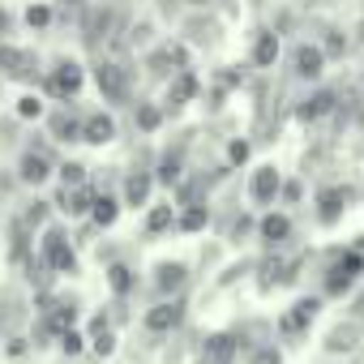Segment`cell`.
Masks as SVG:
<instances>
[{"instance_id": "5b68a950", "label": "cell", "mask_w": 364, "mask_h": 364, "mask_svg": "<svg viewBox=\"0 0 364 364\" xmlns=\"http://www.w3.org/2000/svg\"><path fill=\"white\" fill-rule=\"evenodd\" d=\"M35 82L43 77L39 69V56L31 48H18V43H0V82Z\"/></svg>"}, {"instance_id": "4dcf8cb0", "label": "cell", "mask_w": 364, "mask_h": 364, "mask_svg": "<svg viewBox=\"0 0 364 364\" xmlns=\"http://www.w3.org/2000/svg\"><path fill=\"white\" fill-rule=\"evenodd\" d=\"M107 287L116 291V300H124V296L137 291V274H133L124 262H112V266H107Z\"/></svg>"}, {"instance_id": "9a60e30c", "label": "cell", "mask_w": 364, "mask_h": 364, "mask_svg": "<svg viewBox=\"0 0 364 364\" xmlns=\"http://www.w3.org/2000/svg\"><path fill=\"white\" fill-rule=\"evenodd\" d=\"M326 65H330V60H326V52L317 48V39H313V43L304 39V43L291 48V73H296L300 82H321V77H326Z\"/></svg>"}, {"instance_id": "cb8c5ba5", "label": "cell", "mask_w": 364, "mask_h": 364, "mask_svg": "<svg viewBox=\"0 0 364 364\" xmlns=\"http://www.w3.org/2000/svg\"><path fill=\"white\" fill-rule=\"evenodd\" d=\"M317 48L326 52V60H343V56L351 52V31H343V26H326L321 39H317Z\"/></svg>"}, {"instance_id": "4fadbf2b", "label": "cell", "mask_w": 364, "mask_h": 364, "mask_svg": "<svg viewBox=\"0 0 364 364\" xmlns=\"http://www.w3.org/2000/svg\"><path fill=\"white\" fill-rule=\"evenodd\" d=\"M321 347H326V355H355V351L364 347V326H360L355 317H343V321H334V326L326 330Z\"/></svg>"}, {"instance_id": "f35d334b", "label": "cell", "mask_w": 364, "mask_h": 364, "mask_svg": "<svg viewBox=\"0 0 364 364\" xmlns=\"http://www.w3.org/2000/svg\"><path fill=\"white\" fill-rule=\"evenodd\" d=\"M249 232H257V219H253V215H236V219H232V228H228V240L236 245V240H245Z\"/></svg>"}, {"instance_id": "b9f144b4", "label": "cell", "mask_w": 364, "mask_h": 364, "mask_svg": "<svg viewBox=\"0 0 364 364\" xmlns=\"http://www.w3.org/2000/svg\"><path fill=\"white\" fill-rule=\"evenodd\" d=\"M351 48H360V52H364V22H360V26L351 31Z\"/></svg>"}, {"instance_id": "ba28073f", "label": "cell", "mask_w": 364, "mask_h": 364, "mask_svg": "<svg viewBox=\"0 0 364 364\" xmlns=\"http://www.w3.org/2000/svg\"><path fill=\"white\" fill-rule=\"evenodd\" d=\"M18 185H26V189H43L48 180L56 176V159L48 154V150H35V146H26L22 154H18Z\"/></svg>"}, {"instance_id": "d6986e66", "label": "cell", "mask_w": 364, "mask_h": 364, "mask_svg": "<svg viewBox=\"0 0 364 364\" xmlns=\"http://www.w3.org/2000/svg\"><path fill=\"white\" fill-rule=\"evenodd\" d=\"M86 343H90V351H95L99 360L116 355V326H112L107 313H95V317H90V326H86Z\"/></svg>"}, {"instance_id": "603a6c76", "label": "cell", "mask_w": 364, "mask_h": 364, "mask_svg": "<svg viewBox=\"0 0 364 364\" xmlns=\"http://www.w3.org/2000/svg\"><path fill=\"white\" fill-rule=\"evenodd\" d=\"M176 219H180V206H171V202H150V206H146V236H167V232H176Z\"/></svg>"}, {"instance_id": "30bf717a", "label": "cell", "mask_w": 364, "mask_h": 364, "mask_svg": "<svg viewBox=\"0 0 364 364\" xmlns=\"http://www.w3.org/2000/svg\"><path fill=\"white\" fill-rule=\"evenodd\" d=\"M95 86L103 95V103H129L133 86H129V69L120 60H99L95 65Z\"/></svg>"}, {"instance_id": "6da1fadb", "label": "cell", "mask_w": 364, "mask_h": 364, "mask_svg": "<svg viewBox=\"0 0 364 364\" xmlns=\"http://www.w3.org/2000/svg\"><path fill=\"white\" fill-rule=\"evenodd\" d=\"M364 274V253L360 249H338L330 257V266L321 270V300H343L351 296L355 279Z\"/></svg>"}, {"instance_id": "83f0119b", "label": "cell", "mask_w": 364, "mask_h": 364, "mask_svg": "<svg viewBox=\"0 0 364 364\" xmlns=\"http://www.w3.org/2000/svg\"><path fill=\"white\" fill-rule=\"evenodd\" d=\"M210 223V206L206 202H185L180 206V219H176V232H202Z\"/></svg>"}, {"instance_id": "ac0fdd59", "label": "cell", "mask_w": 364, "mask_h": 364, "mask_svg": "<svg viewBox=\"0 0 364 364\" xmlns=\"http://www.w3.org/2000/svg\"><path fill=\"white\" fill-rule=\"evenodd\" d=\"M291 215L287 210H262L257 215V240L262 245H270V249H279V245H287L291 240Z\"/></svg>"}, {"instance_id": "836d02e7", "label": "cell", "mask_w": 364, "mask_h": 364, "mask_svg": "<svg viewBox=\"0 0 364 364\" xmlns=\"http://www.w3.org/2000/svg\"><path fill=\"white\" fill-rule=\"evenodd\" d=\"M52 5H48V0H31V5H26V14H22V22L31 26V31H48L52 26Z\"/></svg>"}, {"instance_id": "7402d4cb", "label": "cell", "mask_w": 364, "mask_h": 364, "mask_svg": "<svg viewBox=\"0 0 364 364\" xmlns=\"http://www.w3.org/2000/svg\"><path fill=\"white\" fill-rule=\"evenodd\" d=\"M279 56H283V39H279V31H262V35L253 39V48H249V60H253L257 69H274Z\"/></svg>"}, {"instance_id": "8fae6325", "label": "cell", "mask_w": 364, "mask_h": 364, "mask_svg": "<svg viewBox=\"0 0 364 364\" xmlns=\"http://www.w3.org/2000/svg\"><path fill=\"white\" fill-rule=\"evenodd\" d=\"M219 35H223V22L210 9H193L185 22H180V39H185L189 48H215Z\"/></svg>"}, {"instance_id": "e0dca14e", "label": "cell", "mask_w": 364, "mask_h": 364, "mask_svg": "<svg viewBox=\"0 0 364 364\" xmlns=\"http://www.w3.org/2000/svg\"><path fill=\"white\" fill-rule=\"evenodd\" d=\"M116 137H120V124H116L112 112L99 107V112H86V116H82V141H86V146H112Z\"/></svg>"}, {"instance_id": "52a82bcc", "label": "cell", "mask_w": 364, "mask_h": 364, "mask_svg": "<svg viewBox=\"0 0 364 364\" xmlns=\"http://www.w3.org/2000/svg\"><path fill=\"white\" fill-rule=\"evenodd\" d=\"M321 313V296H300L279 321H274V330L287 338V343H300L304 334H309V326H313V317Z\"/></svg>"}, {"instance_id": "74e56055", "label": "cell", "mask_w": 364, "mask_h": 364, "mask_svg": "<svg viewBox=\"0 0 364 364\" xmlns=\"http://www.w3.org/2000/svg\"><path fill=\"white\" fill-rule=\"evenodd\" d=\"M150 39H154V26L141 18V22H129V48H150Z\"/></svg>"}, {"instance_id": "1f68e13d", "label": "cell", "mask_w": 364, "mask_h": 364, "mask_svg": "<svg viewBox=\"0 0 364 364\" xmlns=\"http://www.w3.org/2000/svg\"><path fill=\"white\" fill-rule=\"evenodd\" d=\"M154 171V180H159V185H180V176H185V163H180V154H163L159 159V167H150Z\"/></svg>"}, {"instance_id": "5bb4252c", "label": "cell", "mask_w": 364, "mask_h": 364, "mask_svg": "<svg viewBox=\"0 0 364 364\" xmlns=\"http://www.w3.org/2000/svg\"><path fill=\"white\" fill-rule=\"evenodd\" d=\"M90 202H95L90 185H60L56 198H52V210L65 215L69 223H77V219H90Z\"/></svg>"}, {"instance_id": "484cf974", "label": "cell", "mask_w": 364, "mask_h": 364, "mask_svg": "<svg viewBox=\"0 0 364 364\" xmlns=\"http://www.w3.org/2000/svg\"><path fill=\"white\" fill-rule=\"evenodd\" d=\"M14 116H18L22 124H39V120L48 116V95H35V90H26V95L14 103Z\"/></svg>"}, {"instance_id": "ffe728a7", "label": "cell", "mask_w": 364, "mask_h": 364, "mask_svg": "<svg viewBox=\"0 0 364 364\" xmlns=\"http://www.w3.org/2000/svg\"><path fill=\"white\" fill-rule=\"evenodd\" d=\"M48 120V133H52V141H82V116H73L69 107H56V112H48L43 116Z\"/></svg>"}, {"instance_id": "7c38bea8", "label": "cell", "mask_w": 364, "mask_h": 364, "mask_svg": "<svg viewBox=\"0 0 364 364\" xmlns=\"http://www.w3.org/2000/svg\"><path fill=\"white\" fill-rule=\"evenodd\" d=\"M180 321H185V300H180V296H176V300H154V304L146 309V317H141L146 334H154V338L176 334Z\"/></svg>"}, {"instance_id": "44dd1931", "label": "cell", "mask_w": 364, "mask_h": 364, "mask_svg": "<svg viewBox=\"0 0 364 364\" xmlns=\"http://www.w3.org/2000/svg\"><path fill=\"white\" fill-rule=\"evenodd\" d=\"M120 210H124V202H120V193H95V202H90V223L99 228V232H107V228H116L120 223Z\"/></svg>"}, {"instance_id": "7a4b0ae2", "label": "cell", "mask_w": 364, "mask_h": 364, "mask_svg": "<svg viewBox=\"0 0 364 364\" xmlns=\"http://www.w3.org/2000/svg\"><path fill=\"white\" fill-rule=\"evenodd\" d=\"M86 86V65L73 60V56H60L52 60V69H43V95L56 99V103H73Z\"/></svg>"}, {"instance_id": "ee69618b", "label": "cell", "mask_w": 364, "mask_h": 364, "mask_svg": "<svg viewBox=\"0 0 364 364\" xmlns=\"http://www.w3.org/2000/svg\"><path fill=\"white\" fill-rule=\"evenodd\" d=\"M351 364H364V347H360V351H355V355H351Z\"/></svg>"}, {"instance_id": "277c9868", "label": "cell", "mask_w": 364, "mask_h": 364, "mask_svg": "<svg viewBox=\"0 0 364 364\" xmlns=\"http://www.w3.org/2000/svg\"><path fill=\"white\" fill-rule=\"evenodd\" d=\"M279 193H283V171L274 163H257L249 171V202L257 210H274L279 206Z\"/></svg>"}, {"instance_id": "2e32d148", "label": "cell", "mask_w": 364, "mask_h": 364, "mask_svg": "<svg viewBox=\"0 0 364 364\" xmlns=\"http://www.w3.org/2000/svg\"><path fill=\"white\" fill-rule=\"evenodd\" d=\"M198 95H202V82H198V73H193V69H180V73H171V77H167L163 112H180L185 103H193Z\"/></svg>"}, {"instance_id": "60d3db41", "label": "cell", "mask_w": 364, "mask_h": 364, "mask_svg": "<svg viewBox=\"0 0 364 364\" xmlns=\"http://www.w3.org/2000/svg\"><path fill=\"white\" fill-rule=\"evenodd\" d=\"M304 198V189H300V180H283V193H279V202H287V206H296Z\"/></svg>"}, {"instance_id": "d590c367", "label": "cell", "mask_w": 364, "mask_h": 364, "mask_svg": "<svg viewBox=\"0 0 364 364\" xmlns=\"http://www.w3.org/2000/svg\"><path fill=\"white\" fill-rule=\"evenodd\" d=\"M249 159H253V141H249V137H232V141H228V163H232V167H245Z\"/></svg>"}, {"instance_id": "3957f363", "label": "cell", "mask_w": 364, "mask_h": 364, "mask_svg": "<svg viewBox=\"0 0 364 364\" xmlns=\"http://www.w3.org/2000/svg\"><path fill=\"white\" fill-rule=\"evenodd\" d=\"M39 266H48V270H56V274H77V249H73V240H69L65 228H43Z\"/></svg>"}, {"instance_id": "7bdbcfd3", "label": "cell", "mask_w": 364, "mask_h": 364, "mask_svg": "<svg viewBox=\"0 0 364 364\" xmlns=\"http://www.w3.org/2000/svg\"><path fill=\"white\" fill-rule=\"evenodd\" d=\"M180 5H189V9H210L215 0H180Z\"/></svg>"}, {"instance_id": "f1b7e54d", "label": "cell", "mask_w": 364, "mask_h": 364, "mask_svg": "<svg viewBox=\"0 0 364 364\" xmlns=\"http://www.w3.org/2000/svg\"><path fill=\"white\" fill-rule=\"evenodd\" d=\"M163 116H167V112H163L159 103H150V99H137V103H133V124H137L141 133H159V129H163Z\"/></svg>"}, {"instance_id": "8992f818", "label": "cell", "mask_w": 364, "mask_h": 364, "mask_svg": "<svg viewBox=\"0 0 364 364\" xmlns=\"http://www.w3.org/2000/svg\"><path fill=\"white\" fill-rule=\"evenodd\" d=\"M189 274H193V270H189V262H180V257H163V262H154L150 283H154L159 300H176V296H185Z\"/></svg>"}, {"instance_id": "f6af8a7d", "label": "cell", "mask_w": 364, "mask_h": 364, "mask_svg": "<svg viewBox=\"0 0 364 364\" xmlns=\"http://www.w3.org/2000/svg\"><path fill=\"white\" fill-rule=\"evenodd\" d=\"M60 5H73V9H77V5H86V0H60Z\"/></svg>"}, {"instance_id": "f546056e", "label": "cell", "mask_w": 364, "mask_h": 364, "mask_svg": "<svg viewBox=\"0 0 364 364\" xmlns=\"http://www.w3.org/2000/svg\"><path fill=\"white\" fill-rule=\"evenodd\" d=\"M232 355H236V338L232 334H210L206 347H202V360L206 364H232Z\"/></svg>"}, {"instance_id": "4316f807", "label": "cell", "mask_w": 364, "mask_h": 364, "mask_svg": "<svg viewBox=\"0 0 364 364\" xmlns=\"http://www.w3.org/2000/svg\"><path fill=\"white\" fill-rule=\"evenodd\" d=\"M334 112V95L330 90H313L309 99H300V107H296V116L309 124V120H321V116H330Z\"/></svg>"}, {"instance_id": "e575fe53", "label": "cell", "mask_w": 364, "mask_h": 364, "mask_svg": "<svg viewBox=\"0 0 364 364\" xmlns=\"http://www.w3.org/2000/svg\"><path fill=\"white\" fill-rule=\"evenodd\" d=\"M56 343H60V351H65L69 360H73V355H82V351H90V343H86V334H82L77 326H73V330H65Z\"/></svg>"}, {"instance_id": "ab89813d", "label": "cell", "mask_w": 364, "mask_h": 364, "mask_svg": "<svg viewBox=\"0 0 364 364\" xmlns=\"http://www.w3.org/2000/svg\"><path fill=\"white\" fill-rule=\"evenodd\" d=\"M48 215H52V202H31L26 223H31V228H43V223H48Z\"/></svg>"}, {"instance_id": "8d00e7d4", "label": "cell", "mask_w": 364, "mask_h": 364, "mask_svg": "<svg viewBox=\"0 0 364 364\" xmlns=\"http://www.w3.org/2000/svg\"><path fill=\"white\" fill-rule=\"evenodd\" d=\"M245 364H283V351L274 343H257V347H249V360Z\"/></svg>"}, {"instance_id": "9c48e42d", "label": "cell", "mask_w": 364, "mask_h": 364, "mask_svg": "<svg viewBox=\"0 0 364 364\" xmlns=\"http://www.w3.org/2000/svg\"><path fill=\"white\" fill-rule=\"evenodd\" d=\"M154 189H159V180H154L150 167L124 171V180H120V202H124V210H146L154 202Z\"/></svg>"}, {"instance_id": "d6a6232c", "label": "cell", "mask_w": 364, "mask_h": 364, "mask_svg": "<svg viewBox=\"0 0 364 364\" xmlns=\"http://www.w3.org/2000/svg\"><path fill=\"white\" fill-rule=\"evenodd\" d=\"M56 176H60V185H86L90 180V167L82 159H60L56 163Z\"/></svg>"}, {"instance_id": "d4e9b609", "label": "cell", "mask_w": 364, "mask_h": 364, "mask_svg": "<svg viewBox=\"0 0 364 364\" xmlns=\"http://www.w3.org/2000/svg\"><path fill=\"white\" fill-rule=\"evenodd\" d=\"M343 210H347V193H343V189H321V193H317V219H321L326 228L338 223Z\"/></svg>"}]
</instances>
